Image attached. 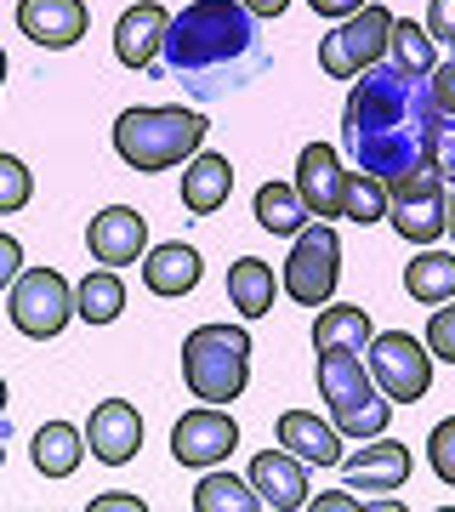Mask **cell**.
Masks as SVG:
<instances>
[{
  "label": "cell",
  "mask_w": 455,
  "mask_h": 512,
  "mask_svg": "<svg viewBox=\"0 0 455 512\" xmlns=\"http://www.w3.org/2000/svg\"><path fill=\"white\" fill-rule=\"evenodd\" d=\"M0 467H6V444H0Z\"/></svg>",
  "instance_id": "obj_45"
},
{
  "label": "cell",
  "mask_w": 455,
  "mask_h": 512,
  "mask_svg": "<svg viewBox=\"0 0 455 512\" xmlns=\"http://www.w3.org/2000/svg\"><path fill=\"white\" fill-rule=\"evenodd\" d=\"M336 279H342V234L330 222L313 217L302 234H296L291 256H285V274H279V291L291 296L296 308H325L336 296Z\"/></svg>",
  "instance_id": "obj_8"
},
{
  "label": "cell",
  "mask_w": 455,
  "mask_h": 512,
  "mask_svg": "<svg viewBox=\"0 0 455 512\" xmlns=\"http://www.w3.org/2000/svg\"><path fill=\"white\" fill-rule=\"evenodd\" d=\"M18 274H23V245L12 234H0V291H6Z\"/></svg>",
  "instance_id": "obj_36"
},
{
  "label": "cell",
  "mask_w": 455,
  "mask_h": 512,
  "mask_svg": "<svg viewBox=\"0 0 455 512\" xmlns=\"http://www.w3.org/2000/svg\"><path fill=\"white\" fill-rule=\"evenodd\" d=\"M86 251H91V262H103V268H131V262H143L148 256V217L131 211V205L97 211L91 228H86Z\"/></svg>",
  "instance_id": "obj_13"
},
{
  "label": "cell",
  "mask_w": 455,
  "mask_h": 512,
  "mask_svg": "<svg viewBox=\"0 0 455 512\" xmlns=\"http://www.w3.org/2000/svg\"><path fill=\"white\" fill-rule=\"evenodd\" d=\"M370 313L364 308H353V302H336L330 308L325 302V313H319V325H313V348L325 353V348H353V353H364L370 348Z\"/></svg>",
  "instance_id": "obj_27"
},
{
  "label": "cell",
  "mask_w": 455,
  "mask_h": 512,
  "mask_svg": "<svg viewBox=\"0 0 455 512\" xmlns=\"http://www.w3.org/2000/svg\"><path fill=\"white\" fill-rule=\"evenodd\" d=\"M165 29H171V12H165L160 0H137L120 12L114 23V57H120V69L131 74H148L160 63V46H165Z\"/></svg>",
  "instance_id": "obj_14"
},
{
  "label": "cell",
  "mask_w": 455,
  "mask_h": 512,
  "mask_svg": "<svg viewBox=\"0 0 455 512\" xmlns=\"http://www.w3.org/2000/svg\"><path fill=\"white\" fill-rule=\"evenodd\" d=\"M342 478H347V490H404L410 450L382 433V439L359 444V456H342Z\"/></svg>",
  "instance_id": "obj_18"
},
{
  "label": "cell",
  "mask_w": 455,
  "mask_h": 512,
  "mask_svg": "<svg viewBox=\"0 0 455 512\" xmlns=\"http://www.w3.org/2000/svg\"><path fill=\"white\" fill-rule=\"evenodd\" d=\"M308 507H319V512H359V507H364V495H353V490H330V495H319V501H308Z\"/></svg>",
  "instance_id": "obj_38"
},
{
  "label": "cell",
  "mask_w": 455,
  "mask_h": 512,
  "mask_svg": "<svg viewBox=\"0 0 455 512\" xmlns=\"http://www.w3.org/2000/svg\"><path fill=\"white\" fill-rule=\"evenodd\" d=\"M387 222L404 245H438L450 228V177L438 165H416L387 183Z\"/></svg>",
  "instance_id": "obj_6"
},
{
  "label": "cell",
  "mask_w": 455,
  "mask_h": 512,
  "mask_svg": "<svg viewBox=\"0 0 455 512\" xmlns=\"http://www.w3.org/2000/svg\"><path fill=\"white\" fill-rule=\"evenodd\" d=\"M35 200V171L18 160V154H0V217H12Z\"/></svg>",
  "instance_id": "obj_31"
},
{
  "label": "cell",
  "mask_w": 455,
  "mask_h": 512,
  "mask_svg": "<svg viewBox=\"0 0 455 512\" xmlns=\"http://www.w3.org/2000/svg\"><path fill=\"white\" fill-rule=\"evenodd\" d=\"M251 46H256V18L239 0H194V6H182L177 18H171L154 69H171V74L228 69Z\"/></svg>",
  "instance_id": "obj_2"
},
{
  "label": "cell",
  "mask_w": 455,
  "mask_h": 512,
  "mask_svg": "<svg viewBox=\"0 0 455 512\" xmlns=\"http://www.w3.org/2000/svg\"><path fill=\"white\" fill-rule=\"evenodd\" d=\"M182 382L200 404H234L251 382V330L200 325L182 336Z\"/></svg>",
  "instance_id": "obj_5"
},
{
  "label": "cell",
  "mask_w": 455,
  "mask_h": 512,
  "mask_svg": "<svg viewBox=\"0 0 455 512\" xmlns=\"http://www.w3.org/2000/svg\"><path fill=\"white\" fill-rule=\"evenodd\" d=\"M444 234H455V188H450V228H444Z\"/></svg>",
  "instance_id": "obj_42"
},
{
  "label": "cell",
  "mask_w": 455,
  "mask_h": 512,
  "mask_svg": "<svg viewBox=\"0 0 455 512\" xmlns=\"http://www.w3.org/2000/svg\"><path fill=\"white\" fill-rule=\"evenodd\" d=\"M308 6L319 12V18H330V23H336V18H347V12H359L364 0H308Z\"/></svg>",
  "instance_id": "obj_39"
},
{
  "label": "cell",
  "mask_w": 455,
  "mask_h": 512,
  "mask_svg": "<svg viewBox=\"0 0 455 512\" xmlns=\"http://www.w3.org/2000/svg\"><path fill=\"white\" fill-rule=\"evenodd\" d=\"M342 217L370 228V222H387V183L370 177V171H353L347 177V200H342Z\"/></svg>",
  "instance_id": "obj_30"
},
{
  "label": "cell",
  "mask_w": 455,
  "mask_h": 512,
  "mask_svg": "<svg viewBox=\"0 0 455 512\" xmlns=\"http://www.w3.org/2000/svg\"><path fill=\"white\" fill-rule=\"evenodd\" d=\"M234 450H239V427L228 416V404H200V410L177 416V427H171V456L182 467H194V473L222 467Z\"/></svg>",
  "instance_id": "obj_11"
},
{
  "label": "cell",
  "mask_w": 455,
  "mask_h": 512,
  "mask_svg": "<svg viewBox=\"0 0 455 512\" xmlns=\"http://www.w3.org/2000/svg\"><path fill=\"white\" fill-rule=\"evenodd\" d=\"M427 86H433V97H438V109L455 120V57H444L433 74H427Z\"/></svg>",
  "instance_id": "obj_35"
},
{
  "label": "cell",
  "mask_w": 455,
  "mask_h": 512,
  "mask_svg": "<svg viewBox=\"0 0 455 512\" xmlns=\"http://www.w3.org/2000/svg\"><path fill=\"white\" fill-rule=\"evenodd\" d=\"M308 222L313 217H308V205H302V194H296V183H262L256 188V228L296 239Z\"/></svg>",
  "instance_id": "obj_26"
},
{
  "label": "cell",
  "mask_w": 455,
  "mask_h": 512,
  "mask_svg": "<svg viewBox=\"0 0 455 512\" xmlns=\"http://www.w3.org/2000/svg\"><path fill=\"white\" fill-rule=\"evenodd\" d=\"M228 194H234V165H228V154L200 148L194 160L182 165V205L194 217H217L222 205H228Z\"/></svg>",
  "instance_id": "obj_20"
},
{
  "label": "cell",
  "mask_w": 455,
  "mask_h": 512,
  "mask_svg": "<svg viewBox=\"0 0 455 512\" xmlns=\"http://www.w3.org/2000/svg\"><path fill=\"white\" fill-rule=\"evenodd\" d=\"M387 40H393V12L382 0H364L359 12L336 18V29L319 40V69L330 80H359L364 69H376L387 57Z\"/></svg>",
  "instance_id": "obj_7"
},
{
  "label": "cell",
  "mask_w": 455,
  "mask_h": 512,
  "mask_svg": "<svg viewBox=\"0 0 455 512\" xmlns=\"http://www.w3.org/2000/svg\"><path fill=\"white\" fill-rule=\"evenodd\" d=\"M205 114L182 109V103H148V109H126L114 120V154L131 171H171L188 165L205 148Z\"/></svg>",
  "instance_id": "obj_3"
},
{
  "label": "cell",
  "mask_w": 455,
  "mask_h": 512,
  "mask_svg": "<svg viewBox=\"0 0 455 512\" xmlns=\"http://www.w3.org/2000/svg\"><path fill=\"white\" fill-rule=\"evenodd\" d=\"M427 35L444 40L455 52V0H433V6H427Z\"/></svg>",
  "instance_id": "obj_34"
},
{
  "label": "cell",
  "mask_w": 455,
  "mask_h": 512,
  "mask_svg": "<svg viewBox=\"0 0 455 512\" xmlns=\"http://www.w3.org/2000/svg\"><path fill=\"white\" fill-rule=\"evenodd\" d=\"M347 171L342 154L330 143H308L302 154H296V194H302V205H308V217L330 222L342 217V200H347Z\"/></svg>",
  "instance_id": "obj_12"
},
{
  "label": "cell",
  "mask_w": 455,
  "mask_h": 512,
  "mask_svg": "<svg viewBox=\"0 0 455 512\" xmlns=\"http://www.w3.org/2000/svg\"><path fill=\"white\" fill-rule=\"evenodd\" d=\"M18 29L46 52H69L91 29L86 0H18Z\"/></svg>",
  "instance_id": "obj_16"
},
{
  "label": "cell",
  "mask_w": 455,
  "mask_h": 512,
  "mask_svg": "<svg viewBox=\"0 0 455 512\" xmlns=\"http://www.w3.org/2000/svg\"><path fill=\"white\" fill-rule=\"evenodd\" d=\"M251 490L256 501L268 512H296V507H308L313 495H308V461L291 456L285 444L279 450H262V456L251 461Z\"/></svg>",
  "instance_id": "obj_17"
},
{
  "label": "cell",
  "mask_w": 455,
  "mask_h": 512,
  "mask_svg": "<svg viewBox=\"0 0 455 512\" xmlns=\"http://www.w3.org/2000/svg\"><path fill=\"white\" fill-rule=\"evenodd\" d=\"M262 501H256L251 478L239 484L234 473H217V467H205V478L194 484V512H256Z\"/></svg>",
  "instance_id": "obj_28"
},
{
  "label": "cell",
  "mask_w": 455,
  "mask_h": 512,
  "mask_svg": "<svg viewBox=\"0 0 455 512\" xmlns=\"http://www.w3.org/2000/svg\"><path fill=\"white\" fill-rule=\"evenodd\" d=\"M438 171L450 177V188H455V131L444 137V148H438Z\"/></svg>",
  "instance_id": "obj_41"
},
{
  "label": "cell",
  "mask_w": 455,
  "mask_h": 512,
  "mask_svg": "<svg viewBox=\"0 0 455 512\" xmlns=\"http://www.w3.org/2000/svg\"><path fill=\"white\" fill-rule=\"evenodd\" d=\"M404 291L416 296L421 308L450 302V296H455V256L450 251H433V245H421V256L404 268Z\"/></svg>",
  "instance_id": "obj_25"
},
{
  "label": "cell",
  "mask_w": 455,
  "mask_h": 512,
  "mask_svg": "<svg viewBox=\"0 0 455 512\" xmlns=\"http://www.w3.org/2000/svg\"><path fill=\"white\" fill-rule=\"evenodd\" d=\"M427 348H433V359L455 365V296L450 302H438L433 319H427Z\"/></svg>",
  "instance_id": "obj_33"
},
{
  "label": "cell",
  "mask_w": 455,
  "mask_h": 512,
  "mask_svg": "<svg viewBox=\"0 0 455 512\" xmlns=\"http://www.w3.org/2000/svg\"><path fill=\"white\" fill-rule=\"evenodd\" d=\"M450 114L438 109L433 86L399 63H376L353 80L342 109V148L347 160L370 177H404L416 165H438V148L450 137Z\"/></svg>",
  "instance_id": "obj_1"
},
{
  "label": "cell",
  "mask_w": 455,
  "mask_h": 512,
  "mask_svg": "<svg viewBox=\"0 0 455 512\" xmlns=\"http://www.w3.org/2000/svg\"><path fill=\"white\" fill-rule=\"evenodd\" d=\"M0 86H6V52H0Z\"/></svg>",
  "instance_id": "obj_44"
},
{
  "label": "cell",
  "mask_w": 455,
  "mask_h": 512,
  "mask_svg": "<svg viewBox=\"0 0 455 512\" xmlns=\"http://www.w3.org/2000/svg\"><path fill=\"white\" fill-rule=\"evenodd\" d=\"M86 450L103 467H126L137 450H143V416L131 399H103L86 421Z\"/></svg>",
  "instance_id": "obj_15"
},
{
  "label": "cell",
  "mask_w": 455,
  "mask_h": 512,
  "mask_svg": "<svg viewBox=\"0 0 455 512\" xmlns=\"http://www.w3.org/2000/svg\"><path fill=\"white\" fill-rule=\"evenodd\" d=\"M143 507H148L143 495H120V490L114 495H91V512H143Z\"/></svg>",
  "instance_id": "obj_37"
},
{
  "label": "cell",
  "mask_w": 455,
  "mask_h": 512,
  "mask_svg": "<svg viewBox=\"0 0 455 512\" xmlns=\"http://www.w3.org/2000/svg\"><path fill=\"white\" fill-rule=\"evenodd\" d=\"M319 399L330 404V421L342 439H382L387 421H393V399H387L364 353L353 348H325L319 353Z\"/></svg>",
  "instance_id": "obj_4"
},
{
  "label": "cell",
  "mask_w": 455,
  "mask_h": 512,
  "mask_svg": "<svg viewBox=\"0 0 455 512\" xmlns=\"http://www.w3.org/2000/svg\"><path fill=\"white\" fill-rule=\"evenodd\" d=\"M6 313L12 325L29 336V342H52L63 336L74 319V285L57 268H23L12 285H6Z\"/></svg>",
  "instance_id": "obj_9"
},
{
  "label": "cell",
  "mask_w": 455,
  "mask_h": 512,
  "mask_svg": "<svg viewBox=\"0 0 455 512\" xmlns=\"http://www.w3.org/2000/svg\"><path fill=\"white\" fill-rule=\"evenodd\" d=\"M35 473L40 478H69L80 461H86V427H69V421H46L35 433Z\"/></svg>",
  "instance_id": "obj_23"
},
{
  "label": "cell",
  "mask_w": 455,
  "mask_h": 512,
  "mask_svg": "<svg viewBox=\"0 0 455 512\" xmlns=\"http://www.w3.org/2000/svg\"><path fill=\"white\" fill-rule=\"evenodd\" d=\"M370 376L382 387L393 404H421L427 399V387H433V348H427V336H410V330H382V336H370Z\"/></svg>",
  "instance_id": "obj_10"
},
{
  "label": "cell",
  "mask_w": 455,
  "mask_h": 512,
  "mask_svg": "<svg viewBox=\"0 0 455 512\" xmlns=\"http://www.w3.org/2000/svg\"><path fill=\"white\" fill-rule=\"evenodd\" d=\"M273 444H285L308 467H342V433H336V421H319L313 410H285L279 427H273Z\"/></svg>",
  "instance_id": "obj_19"
},
{
  "label": "cell",
  "mask_w": 455,
  "mask_h": 512,
  "mask_svg": "<svg viewBox=\"0 0 455 512\" xmlns=\"http://www.w3.org/2000/svg\"><path fill=\"white\" fill-rule=\"evenodd\" d=\"M228 302L239 308V319H262V313H273V302H279V279H273V268L262 262V256H239L234 268H228Z\"/></svg>",
  "instance_id": "obj_22"
},
{
  "label": "cell",
  "mask_w": 455,
  "mask_h": 512,
  "mask_svg": "<svg viewBox=\"0 0 455 512\" xmlns=\"http://www.w3.org/2000/svg\"><path fill=\"white\" fill-rule=\"evenodd\" d=\"M387 63H399V69H410V74H427L438 69V40L421 29V23H410V18H393V40H387Z\"/></svg>",
  "instance_id": "obj_29"
},
{
  "label": "cell",
  "mask_w": 455,
  "mask_h": 512,
  "mask_svg": "<svg viewBox=\"0 0 455 512\" xmlns=\"http://www.w3.org/2000/svg\"><path fill=\"white\" fill-rule=\"evenodd\" d=\"M427 461H433L438 484H450L455 490V416H444L433 433H427Z\"/></svg>",
  "instance_id": "obj_32"
},
{
  "label": "cell",
  "mask_w": 455,
  "mask_h": 512,
  "mask_svg": "<svg viewBox=\"0 0 455 512\" xmlns=\"http://www.w3.org/2000/svg\"><path fill=\"white\" fill-rule=\"evenodd\" d=\"M205 262L194 245H182V239H171V245H154V251L143 256V285L154 296H188L194 285H200Z\"/></svg>",
  "instance_id": "obj_21"
},
{
  "label": "cell",
  "mask_w": 455,
  "mask_h": 512,
  "mask_svg": "<svg viewBox=\"0 0 455 512\" xmlns=\"http://www.w3.org/2000/svg\"><path fill=\"white\" fill-rule=\"evenodd\" d=\"M0 416H6V382H0Z\"/></svg>",
  "instance_id": "obj_43"
},
{
  "label": "cell",
  "mask_w": 455,
  "mask_h": 512,
  "mask_svg": "<svg viewBox=\"0 0 455 512\" xmlns=\"http://www.w3.org/2000/svg\"><path fill=\"white\" fill-rule=\"evenodd\" d=\"M239 6H245L251 18H285V6H291V0H239Z\"/></svg>",
  "instance_id": "obj_40"
},
{
  "label": "cell",
  "mask_w": 455,
  "mask_h": 512,
  "mask_svg": "<svg viewBox=\"0 0 455 512\" xmlns=\"http://www.w3.org/2000/svg\"><path fill=\"white\" fill-rule=\"evenodd\" d=\"M126 313V279L120 268H97L74 285V319H86V325H114Z\"/></svg>",
  "instance_id": "obj_24"
}]
</instances>
